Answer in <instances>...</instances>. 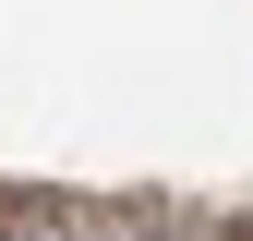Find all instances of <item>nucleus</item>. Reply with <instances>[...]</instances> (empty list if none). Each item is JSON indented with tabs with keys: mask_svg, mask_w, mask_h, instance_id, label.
I'll list each match as a JSON object with an SVG mask.
<instances>
[{
	"mask_svg": "<svg viewBox=\"0 0 253 241\" xmlns=\"http://www.w3.org/2000/svg\"><path fill=\"white\" fill-rule=\"evenodd\" d=\"M0 241H157V229H145V217H60V205L37 217V205H12Z\"/></svg>",
	"mask_w": 253,
	"mask_h": 241,
	"instance_id": "1",
	"label": "nucleus"
}]
</instances>
